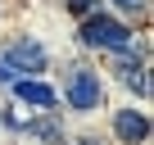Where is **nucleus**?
I'll list each match as a JSON object with an SVG mask.
<instances>
[{"label": "nucleus", "mask_w": 154, "mask_h": 145, "mask_svg": "<svg viewBox=\"0 0 154 145\" xmlns=\"http://www.w3.org/2000/svg\"><path fill=\"white\" fill-rule=\"evenodd\" d=\"M82 36L86 45H100V50H118V54H127L131 50V27L127 23H118V18H109V14H91L86 23H82Z\"/></svg>", "instance_id": "f257e3e1"}, {"label": "nucleus", "mask_w": 154, "mask_h": 145, "mask_svg": "<svg viewBox=\"0 0 154 145\" xmlns=\"http://www.w3.org/2000/svg\"><path fill=\"white\" fill-rule=\"evenodd\" d=\"M63 95H68V104H72L77 113H91V109H100L104 86H100V77H95L91 68H72L68 82H63Z\"/></svg>", "instance_id": "f03ea898"}, {"label": "nucleus", "mask_w": 154, "mask_h": 145, "mask_svg": "<svg viewBox=\"0 0 154 145\" xmlns=\"http://www.w3.org/2000/svg\"><path fill=\"white\" fill-rule=\"evenodd\" d=\"M5 54H9V63H14L18 72H45V45H41L36 36H23V41H14Z\"/></svg>", "instance_id": "7ed1b4c3"}, {"label": "nucleus", "mask_w": 154, "mask_h": 145, "mask_svg": "<svg viewBox=\"0 0 154 145\" xmlns=\"http://www.w3.org/2000/svg\"><path fill=\"white\" fill-rule=\"evenodd\" d=\"M113 136H118L122 145H145V140H149V118H145L140 109H122V113L113 118Z\"/></svg>", "instance_id": "20e7f679"}, {"label": "nucleus", "mask_w": 154, "mask_h": 145, "mask_svg": "<svg viewBox=\"0 0 154 145\" xmlns=\"http://www.w3.org/2000/svg\"><path fill=\"white\" fill-rule=\"evenodd\" d=\"M9 86H14V95H18L23 104H36V109H54V91H50L45 82H32V77H14Z\"/></svg>", "instance_id": "39448f33"}, {"label": "nucleus", "mask_w": 154, "mask_h": 145, "mask_svg": "<svg viewBox=\"0 0 154 145\" xmlns=\"http://www.w3.org/2000/svg\"><path fill=\"white\" fill-rule=\"evenodd\" d=\"M118 72H122V82H127L140 100L149 95V77H145V63H140V59H122V63H118Z\"/></svg>", "instance_id": "423d86ee"}, {"label": "nucleus", "mask_w": 154, "mask_h": 145, "mask_svg": "<svg viewBox=\"0 0 154 145\" xmlns=\"http://www.w3.org/2000/svg\"><path fill=\"white\" fill-rule=\"evenodd\" d=\"M23 131H32V136H41V140H59V122H54V118H45V122H23Z\"/></svg>", "instance_id": "0eeeda50"}, {"label": "nucleus", "mask_w": 154, "mask_h": 145, "mask_svg": "<svg viewBox=\"0 0 154 145\" xmlns=\"http://www.w3.org/2000/svg\"><path fill=\"white\" fill-rule=\"evenodd\" d=\"M14 77H18V68L9 63V54H0V82H5V86H9Z\"/></svg>", "instance_id": "6e6552de"}, {"label": "nucleus", "mask_w": 154, "mask_h": 145, "mask_svg": "<svg viewBox=\"0 0 154 145\" xmlns=\"http://www.w3.org/2000/svg\"><path fill=\"white\" fill-rule=\"evenodd\" d=\"M113 5L127 9V14H140V9H145V0H113Z\"/></svg>", "instance_id": "1a4fd4ad"}, {"label": "nucleus", "mask_w": 154, "mask_h": 145, "mask_svg": "<svg viewBox=\"0 0 154 145\" xmlns=\"http://www.w3.org/2000/svg\"><path fill=\"white\" fill-rule=\"evenodd\" d=\"M68 9H72V14H86V9H91V0H68Z\"/></svg>", "instance_id": "9d476101"}, {"label": "nucleus", "mask_w": 154, "mask_h": 145, "mask_svg": "<svg viewBox=\"0 0 154 145\" xmlns=\"http://www.w3.org/2000/svg\"><path fill=\"white\" fill-rule=\"evenodd\" d=\"M77 145H100V140H77Z\"/></svg>", "instance_id": "9b49d317"}]
</instances>
